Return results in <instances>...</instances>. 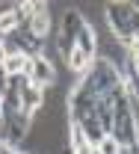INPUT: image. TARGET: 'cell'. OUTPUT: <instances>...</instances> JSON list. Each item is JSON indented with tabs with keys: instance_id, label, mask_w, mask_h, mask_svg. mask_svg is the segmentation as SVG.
<instances>
[{
	"instance_id": "3",
	"label": "cell",
	"mask_w": 139,
	"mask_h": 154,
	"mask_svg": "<svg viewBox=\"0 0 139 154\" xmlns=\"http://www.w3.org/2000/svg\"><path fill=\"white\" fill-rule=\"evenodd\" d=\"M30 30H33V36L47 38V33H50V6H47V3H39L36 15L30 21Z\"/></svg>"
},
{
	"instance_id": "1",
	"label": "cell",
	"mask_w": 139,
	"mask_h": 154,
	"mask_svg": "<svg viewBox=\"0 0 139 154\" xmlns=\"http://www.w3.org/2000/svg\"><path fill=\"white\" fill-rule=\"evenodd\" d=\"M89 24L83 18V12L77 9H65V15H62V24H59V36H56V48H59L62 59L68 62L71 54H74V45H77V36L86 30Z\"/></svg>"
},
{
	"instance_id": "6",
	"label": "cell",
	"mask_w": 139,
	"mask_h": 154,
	"mask_svg": "<svg viewBox=\"0 0 139 154\" xmlns=\"http://www.w3.org/2000/svg\"><path fill=\"white\" fill-rule=\"evenodd\" d=\"M95 148H98V154H119V142H116L113 136H104Z\"/></svg>"
},
{
	"instance_id": "8",
	"label": "cell",
	"mask_w": 139,
	"mask_h": 154,
	"mask_svg": "<svg viewBox=\"0 0 139 154\" xmlns=\"http://www.w3.org/2000/svg\"><path fill=\"white\" fill-rule=\"evenodd\" d=\"M0 154H3V142H0Z\"/></svg>"
},
{
	"instance_id": "7",
	"label": "cell",
	"mask_w": 139,
	"mask_h": 154,
	"mask_svg": "<svg viewBox=\"0 0 139 154\" xmlns=\"http://www.w3.org/2000/svg\"><path fill=\"white\" fill-rule=\"evenodd\" d=\"M3 154H21V151H15L12 145H3Z\"/></svg>"
},
{
	"instance_id": "5",
	"label": "cell",
	"mask_w": 139,
	"mask_h": 154,
	"mask_svg": "<svg viewBox=\"0 0 139 154\" xmlns=\"http://www.w3.org/2000/svg\"><path fill=\"white\" fill-rule=\"evenodd\" d=\"M30 65H33V59L24 57V54H12V57L3 59V68H6V74H30Z\"/></svg>"
},
{
	"instance_id": "2",
	"label": "cell",
	"mask_w": 139,
	"mask_h": 154,
	"mask_svg": "<svg viewBox=\"0 0 139 154\" xmlns=\"http://www.w3.org/2000/svg\"><path fill=\"white\" fill-rule=\"evenodd\" d=\"M30 80H33V86H39V89H47V86H53V83H56L53 62L44 57V54L33 57V65H30Z\"/></svg>"
},
{
	"instance_id": "4",
	"label": "cell",
	"mask_w": 139,
	"mask_h": 154,
	"mask_svg": "<svg viewBox=\"0 0 139 154\" xmlns=\"http://www.w3.org/2000/svg\"><path fill=\"white\" fill-rule=\"evenodd\" d=\"M41 101H44V89H39V86H33V83H30V86L21 92V110H24L27 116H33V113L41 107Z\"/></svg>"
}]
</instances>
